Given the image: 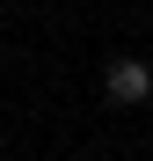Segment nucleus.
<instances>
[{"mask_svg":"<svg viewBox=\"0 0 153 161\" xmlns=\"http://www.w3.org/2000/svg\"><path fill=\"white\" fill-rule=\"evenodd\" d=\"M102 88H110L117 110H139V103L153 95V66L146 59H110V80H102Z\"/></svg>","mask_w":153,"mask_h":161,"instance_id":"obj_1","label":"nucleus"},{"mask_svg":"<svg viewBox=\"0 0 153 161\" xmlns=\"http://www.w3.org/2000/svg\"><path fill=\"white\" fill-rule=\"evenodd\" d=\"M146 147H153V139H146Z\"/></svg>","mask_w":153,"mask_h":161,"instance_id":"obj_2","label":"nucleus"}]
</instances>
